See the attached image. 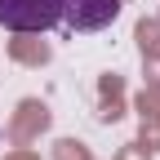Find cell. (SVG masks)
Listing matches in <instances>:
<instances>
[{"instance_id":"2","label":"cell","mask_w":160,"mask_h":160,"mask_svg":"<svg viewBox=\"0 0 160 160\" xmlns=\"http://www.w3.org/2000/svg\"><path fill=\"white\" fill-rule=\"evenodd\" d=\"M120 18V0H62V27L67 31H102Z\"/></svg>"},{"instance_id":"1","label":"cell","mask_w":160,"mask_h":160,"mask_svg":"<svg viewBox=\"0 0 160 160\" xmlns=\"http://www.w3.org/2000/svg\"><path fill=\"white\" fill-rule=\"evenodd\" d=\"M62 22V0H0V27L18 36H36Z\"/></svg>"}]
</instances>
